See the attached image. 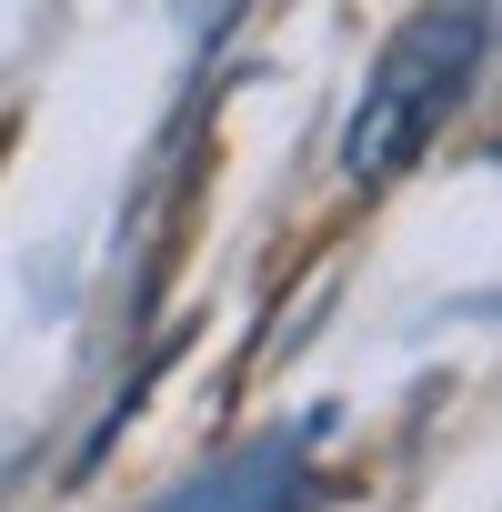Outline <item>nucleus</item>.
Instances as JSON below:
<instances>
[{
	"instance_id": "f257e3e1",
	"label": "nucleus",
	"mask_w": 502,
	"mask_h": 512,
	"mask_svg": "<svg viewBox=\"0 0 502 512\" xmlns=\"http://www.w3.org/2000/svg\"><path fill=\"white\" fill-rule=\"evenodd\" d=\"M472 61H482V0H432V11H412V21L382 41L372 81H362V111H352L342 171H352V181H392V171H412V161L442 141V121L462 111Z\"/></svg>"
},
{
	"instance_id": "f03ea898",
	"label": "nucleus",
	"mask_w": 502,
	"mask_h": 512,
	"mask_svg": "<svg viewBox=\"0 0 502 512\" xmlns=\"http://www.w3.org/2000/svg\"><path fill=\"white\" fill-rule=\"evenodd\" d=\"M272 492H282V472L262 462V472H241V482H221V492H211V482H201V492H181L171 512H262Z\"/></svg>"
}]
</instances>
